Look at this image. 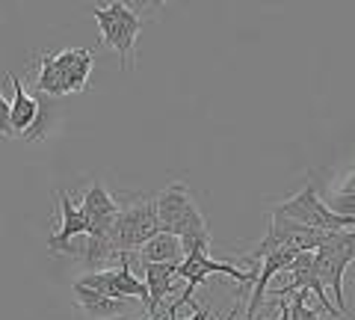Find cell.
I'll return each instance as SVG.
<instances>
[{
  "mask_svg": "<svg viewBox=\"0 0 355 320\" xmlns=\"http://www.w3.org/2000/svg\"><path fill=\"white\" fill-rule=\"evenodd\" d=\"M154 205H157V223L163 235L181 237L184 249H193V246L210 249V231L205 223V214L198 211L190 187L184 181H175L166 190H160L154 196Z\"/></svg>",
  "mask_w": 355,
  "mask_h": 320,
  "instance_id": "obj_1",
  "label": "cell"
},
{
  "mask_svg": "<svg viewBox=\"0 0 355 320\" xmlns=\"http://www.w3.org/2000/svg\"><path fill=\"white\" fill-rule=\"evenodd\" d=\"M92 62H95V53L83 48H65L60 53H44L39 62L36 90L42 95L83 92L89 74H92Z\"/></svg>",
  "mask_w": 355,
  "mask_h": 320,
  "instance_id": "obj_2",
  "label": "cell"
},
{
  "mask_svg": "<svg viewBox=\"0 0 355 320\" xmlns=\"http://www.w3.org/2000/svg\"><path fill=\"white\" fill-rule=\"evenodd\" d=\"M154 235H160L154 196H133L128 205H121L110 240H113V249L119 255H137Z\"/></svg>",
  "mask_w": 355,
  "mask_h": 320,
  "instance_id": "obj_3",
  "label": "cell"
},
{
  "mask_svg": "<svg viewBox=\"0 0 355 320\" xmlns=\"http://www.w3.org/2000/svg\"><path fill=\"white\" fill-rule=\"evenodd\" d=\"M92 15L101 30V45L113 48L121 60V69L130 71L133 69V42L142 27V15L137 6L125 3V0H113L110 6H95Z\"/></svg>",
  "mask_w": 355,
  "mask_h": 320,
  "instance_id": "obj_4",
  "label": "cell"
},
{
  "mask_svg": "<svg viewBox=\"0 0 355 320\" xmlns=\"http://www.w3.org/2000/svg\"><path fill=\"white\" fill-rule=\"evenodd\" d=\"M272 217H282V219H291V223L299 226H308V228H317V231H347L355 228V214H338L317 196V187L308 184L302 187L296 196L284 199L272 208Z\"/></svg>",
  "mask_w": 355,
  "mask_h": 320,
  "instance_id": "obj_5",
  "label": "cell"
},
{
  "mask_svg": "<svg viewBox=\"0 0 355 320\" xmlns=\"http://www.w3.org/2000/svg\"><path fill=\"white\" fill-rule=\"evenodd\" d=\"M355 261V228L338 231L335 237L317 249V276L323 288L335 294V312L347 314V300H343V270Z\"/></svg>",
  "mask_w": 355,
  "mask_h": 320,
  "instance_id": "obj_6",
  "label": "cell"
},
{
  "mask_svg": "<svg viewBox=\"0 0 355 320\" xmlns=\"http://www.w3.org/2000/svg\"><path fill=\"white\" fill-rule=\"evenodd\" d=\"M210 273H222V276H231V279H237L243 285H254V279H258V267H249V270H240L237 264H228V261H214L207 255V249L202 246H193V249H187V258L184 264L178 267V276L187 282V288L184 294L178 296V300L172 303V308L178 312L184 303H193V294L198 285H205V279Z\"/></svg>",
  "mask_w": 355,
  "mask_h": 320,
  "instance_id": "obj_7",
  "label": "cell"
},
{
  "mask_svg": "<svg viewBox=\"0 0 355 320\" xmlns=\"http://www.w3.org/2000/svg\"><path fill=\"white\" fill-rule=\"evenodd\" d=\"M80 211H83L86 223H89V235L86 237H107L110 231H113V226H116L121 205L110 196L104 181H92L83 190Z\"/></svg>",
  "mask_w": 355,
  "mask_h": 320,
  "instance_id": "obj_8",
  "label": "cell"
},
{
  "mask_svg": "<svg viewBox=\"0 0 355 320\" xmlns=\"http://www.w3.org/2000/svg\"><path fill=\"white\" fill-rule=\"evenodd\" d=\"M9 83H12V92H15V98H12V130H15V137L18 134L24 140L39 137L42 134V119H48L42 113V104L24 90V83H21L18 74H9Z\"/></svg>",
  "mask_w": 355,
  "mask_h": 320,
  "instance_id": "obj_9",
  "label": "cell"
},
{
  "mask_svg": "<svg viewBox=\"0 0 355 320\" xmlns=\"http://www.w3.org/2000/svg\"><path fill=\"white\" fill-rule=\"evenodd\" d=\"M57 211L62 217V226H60L57 235L48 237V249L51 252H69V255H71V252H74L71 240L80 237V235H89V223H86V217H83L80 208H74L71 196L65 190H60V196H57Z\"/></svg>",
  "mask_w": 355,
  "mask_h": 320,
  "instance_id": "obj_10",
  "label": "cell"
},
{
  "mask_svg": "<svg viewBox=\"0 0 355 320\" xmlns=\"http://www.w3.org/2000/svg\"><path fill=\"white\" fill-rule=\"evenodd\" d=\"M296 255H299V252L284 249V252H275V255H270V258H263V261H261L258 279H254V285H252V296H249V305H246V314H249L252 320L258 317V308H261V303H263L266 285H270L275 276H282L284 270H291V264H293Z\"/></svg>",
  "mask_w": 355,
  "mask_h": 320,
  "instance_id": "obj_11",
  "label": "cell"
},
{
  "mask_svg": "<svg viewBox=\"0 0 355 320\" xmlns=\"http://www.w3.org/2000/svg\"><path fill=\"white\" fill-rule=\"evenodd\" d=\"M146 270V285H148V317L160 314V303L169 296L178 285V264H142Z\"/></svg>",
  "mask_w": 355,
  "mask_h": 320,
  "instance_id": "obj_12",
  "label": "cell"
},
{
  "mask_svg": "<svg viewBox=\"0 0 355 320\" xmlns=\"http://www.w3.org/2000/svg\"><path fill=\"white\" fill-rule=\"evenodd\" d=\"M187 258V249H184V240L175 237V235H154L146 246H142L137 255H133V261L139 264H178L181 267Z\"/></svg>",
  "mask_w": 355,
  "mask_h": 320,
  "instance_id": "obj_13",
  "label": "cell"
},
{
  "mask_svg": "<svg viewBox=\"0 0 355 320\" xmlns=\"http://www.w3.org/2000/svg\"><path fill=\"white\" fill-rule=\"evenodd\" d=\"M74 300H77V305H80L89 317H95V320H110V317L128 314V300L89 291V288H83V285H74Z\"/></svg>",
  "mask_w": 355,
  "mask_h": 320,
  "instance_id": "obj_14",
  "label": "cell"
},
{
  "mask_svg": "<svg viewBox=\"0 0 355 320\" xmlns=\"http://www.w3.org/2000/svg\"><path fill=\"white\" fill-rule=\"evenodd\" d=\"M331 211H338V214H355V167H352V172L347 175V178L340 181L338 199H335V205H331Z\"/></svg>",
  "mask_w": 355,
  "mask_h": 320,
  "instance_id": "obj_15",
  "label": "cell"
},
{
  "mask_svg": "<svg viewBox=\"0 0 355 320\" xmlns=\"http://www.w3.org/2000/svg\"><path fill=\"white\" fill-rule=\"evenodd\" d=\"M291 296V320H320V314L308 305V291H296Z\"/></svg>",
  "mask_w": 355,
  "mask_h": 320,
  "instance_id": "obj_16",
  "label": "cell"
},
{
  "mask_svg": "<svg viewBox=\"0 0 355 320\" xmlns=\"http://www.w3.org/2000/svg\"><path fill=\"white\" fill-rule=\"evenodd\" d=\"M0 134L15 137V130H12V104L3 98V92H0Z\"/></svg>",
  "mask_w": 355,
  "mask_h": 320,
  "instance_id": "obj_17",
  "label": "cell"
},
{
  "mask_svg": "<svg viewBox=\"0 0 355 320\" xmlns=\"http://www.w3.org/2000/svg\"><path fill=\"white\" fill-rule=\"evenodd\" d=\"M207 314H210L207 308H198V312H196V314H193L190 320H207ZM151 320H160V314H154ZM166 320H178V312H175L172 305H166Z\"/></svg>",
  "mask_w": 355,
  "mask_h": 320,
  "instance_id": "obj_18",
  "label": "cell"
},
{
  "mask_svg": "<svg viewBox=\"0 0 355 320\" xmlns=\"http://www.w3.org/2000/svg\"><path fill=\"white\" fill-rule=\"evenodd\" d=\"M228 320H234V317H228ZM279 320H291V303L282 305V317H279Z\"/></svg>",
  "mask_w": 355,
  "mask_h": 320,
  "instance_id": "obj_19",
  "label": "cell"
},
{
  "mask_svg": "<svg viewBox=\"0 0 355 320\" xmlns=\"http://www.w3.org/2000/svg\"><path fill=\"white\" fill-rule=\"evenodd\" d=\"M146 320H151V317H146Z\"/></svg>",
  "mask_w": 355,
  "mask_h": 320,
  "instance_id": "obj_20",
  "label": "cell"
}]
</instances>
